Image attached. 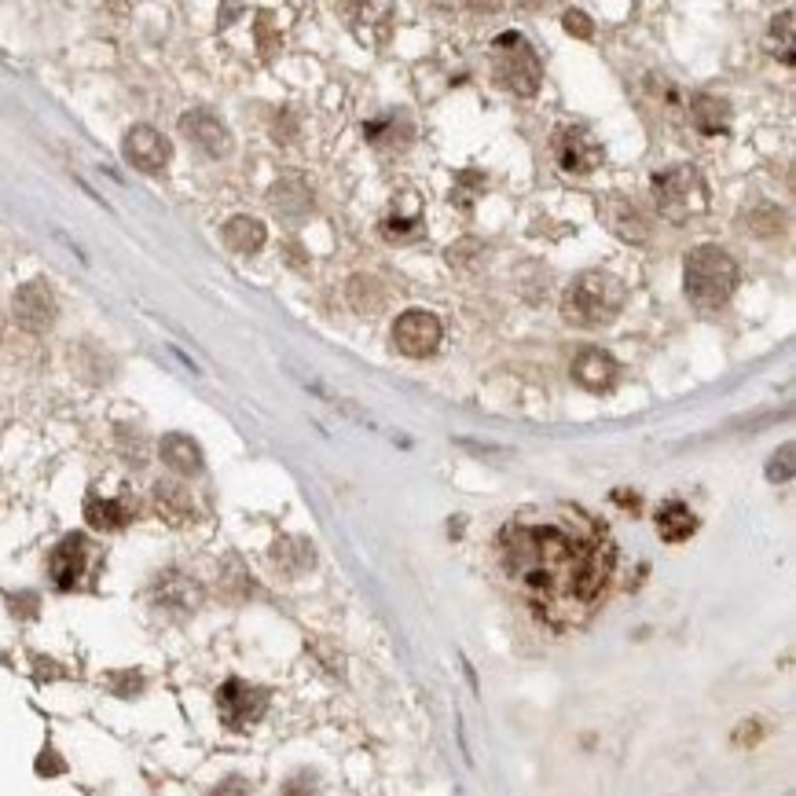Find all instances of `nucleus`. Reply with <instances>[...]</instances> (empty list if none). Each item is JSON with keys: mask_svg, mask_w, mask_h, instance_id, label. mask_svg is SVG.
Returning a JSON list of instances; mask_svg holds the SVG:
<instances>
[{"mask_svg": "<svg viewBox=\"0 0 796 796\" xmlns=\"http://www.w3.org/2000/svg\"><path fill=\"white\" fill-rule=\"evenodd\" d=\"M503 573L554 624L580 620L595 606L613 573L606 529L573 510L569 521H510L499 532Z\"/></svg>", "mask_w": 796, "mask_h": 796, "instance_id": "f257e3e1", "label": "nucleus"}, {"mask_svg": "<svg viewBox=\"0 0 796 796\" xmlns=\"http://www.w3.org/2000/svg\"><path fill=\"white\" fill-rule=\"evenodd\" d=\"M683 283H686V298L694 301L697 309H719V305H727L734 287H738V265H734V257L723 250V246H697L690 250L686 257V268H683Z\"/></svg>", "mask_w": 796, "mask_h": 796, "instance_id": "f03ea898", "label": "nucleus"}, {"mask_svg": "<svg viewBox=\"0 0 796 796\" xmlns=\"http://www.w3.org/2000/svg\"><path fill=\"white\" fill-rule=\"evenodd\" d=\"M624 301H628V290H624V283L617 276L584 272L562 294V316L569 323H576V327H602V323L617 320Z\"/></svg>", "mask_w": 796, "mask_h": 796, "instance_id": "7ed1b4c3", "label": "nucleus"}, {"mask_svg": "<svg viewBox=\"0 0 796 796\" xmlns=\"http://www.w3.org/2000/svg\"><path fill=\"white\" fill-rule=\"evenodd\" d=\"M653 199L664 221L686 224L708 210V188L694 166H672L653 177Z\"/></svg>", "mask_w": 796, "mask_h": 796, "instance_id": "20e7f679", "label": "nucleus"}, {"mask_svg": "<svg viewBox=\"0 0 796 796\" xmlns=\"http://www.w3.org/2000/svg\"><path fill=\"white\" fill-rule=\"evenodd\" d=\"M492 74L503 89L518 92V96H536L543 81L540 56L518 30H507L492 41Z\"/></svg>", "mask_w": 796, "mask_h": 796, "instance_id": "39448f33", "label": "nucleus"}, {"mask_svg": "<svg viewBox=\"0 0 796 796\" xmlns=\"http://www.w3.org/2000/svg\"><path fill=\"white\" fill-rule=\"evenodd\" d=\"M393 345H397V353L411 356V360L437 353V345H441V320L426 309H408L393 323Z\"/></svg>", "mask_w": 796, "mask_h": 796, "instance_id": "423d86ee", "label": "nucleus"}, {"mask_svg": "<svg viewBox=\"0 0 796 796\" xmlns=\"http://www.w3.org/2000/svg\"><path fill=\"white\" fill-rule=\"evenodd\" d=\"M268 708V694L261 686H250L243 679H228V683L217 690V712L232 730H243L250 723L265 716Z\"/></svg>", "mask_w": 796, "mask_h": 796, "instance_id": "0eeeda50", "label": "nucleus"}, {"mask_svg": "<svg viewBox=\"0 0 796 796\" xmlns=\"http://www.w3.org/2000/svg\"><path fill=\"white\" fill-rule=\"evenodd\" d=\"M12 316L30 334H41L56 323V294H52V287H48L45 279H30V283H23V287L15 290Z\"/></svg>", "mask_w": 796, "mask_h": 796, "instance_id": "6e6552de", "label": "nucleus"}, {"mask_svg": "<svg viewBox=\"0 0 796 796\" xmlns=\"http://www.w3.org/2000/svg\"><path fill=\"white\" fill-rule=\"evenodd\" d=\"M122 155L129 166H136L140 173H162L169 166V158H173V147L169 140L158 129L151 125H133L129 133H125V144H122Z\"/></svg>", "mask_w": 796, "mask_h": 796, "instance_id": "1a4fd4ad", "label": "nucleus"}, {"mask_svg": "<svg viewBox=\"0 0 796 796\" xmlns=\"http://www.w3.org/2000/svg\"><path fill=\"white\" fill-rule=\"evenodd\" d=\"M554 158H558V166L565 173H595L602 166V144L587 129L569 125V129H558V136H554Z\"/></svg>", "mask_w": 796, "mask_h": 796, "instance_id": "9d476101", "label": "nucleus"}, {"mask_svg": "<svg viewBox=\"0 0 796 796\" xmlns=\"http://www.w3.org/2000/svg\"><path fill=\"white\" fill-rule=\"evenodd\" d=\"M85 565H89V543H85L81 532H70V536L59 540V547L48 558V576H52V584L59 591H74L81 584V576H85Z\"/></svg>", "mask_w": 796, "mask_h": 796, "instance_id": "9b49d317", "label": "nucleus"}, {"mask_svg": "<svg viewBox=\"0 0 796 796\" xmlns=\"http://www.w3.org/2000/svg\"><path fill=\"white\" fill-rule=\"evenodd\" d=\"M180 133L188 136L191 144L206 151L210 158H224L232 151V133H228V125L210 111H188L180 118Z\"/></svg>", "mask_w": 796, "mask_h": 796, "instance_id": "f8f14e48", "label": "nucleus"}, {"mask_svg": "<svg viewBox=\"0 0 796 796\" xmlns=\"http://www.w3.org/2000/svg\"><path fill=\"white\" fill-rule=\"evenodd\" d=\"M573 382L576 386L591 389V393H602V389H609L613 382H617V360L591 345V349H584V353H576Z\"/></svg>", "mask_w": 796, "mask_h": 796, "instance_id": "ddd939ff", "label": "nucleus"}, {"mask_svg": "<svg viewBox=\"0 0 796 796\" xmlns=\"http://www.w3.org/2000/svg\"><path fill=\"white\" fill-rule=\"evenodd\" d=\"M158 455L162 463L180 477H195L202 474V448L191 441L188 433H166L162 444H158Z\"/></svg>", "mask_w": 796, "mask_h": 796, "instance_id": "4468645a", "label": "nucleus"}, {"mask_svg": "<svg viewBox=\"0 0 796 796\" xmlns=\"http://www.w3.org/2000/svg\"><path fill=\"white\" fill-rule=\"evenodd\" d=\"M606 217H609V228L624 239V243H646L650 239V217L628 199H613L606 206Z\"/></svg>", "mask_w": 796, "mask_h": 796, "instance_id": "2eb2a0df", "label": "nucleus"}, {"mask_svg": "<svg viewBox=\"0 0 796 796\" xmlns=\"http://www.w3.org/2000/svg\"><path fill=\"white\" fill-rule=\"evenodd\" d=\"M690 122H694V129L701 136H723L730 129V107H727V100H719V96H708V92L694 96V103H690Z\"/></svg>", "mask_w": 796, "mask_h": 796, "instance_id": "dca6fc26", "label": "nucleus"}, {"mask_svg": "<svg viewBox=\"0 0 796 796\" xmlns=\"http://www.w3.org/2000/svg\"><path fill=\"white\" fill-rule=\"evenodd\" d=\"M657 532H661L664 543H683V540H690V536L697 532L694 510L686 507V503H679V499L664 503V507L657 510Z\"/></svg>", "mask_w": 796, "mask_h": 796, "instance_id": "f3484780", "label": "nucleus"}, {"mask_svg": "<svg viewBox=\"0 0 796 796\" xmlns=\"http://www.w3.org/2000/svg\"><path fill=\"white\" fill-rule=\"evenodd\" d=\"M129 518H133V510L125 507L122 499H103V496L85 499V521L96 532H118L129 525Z\"/></svg>", "mask_w": 796, "mask_h": 796, "instance_id": "a211bd4d", "label": "nucleus"}, {"mask_svg": "<svg viewBox=\"0 0 796 796\" xmlns=\"http://www.w3.org/2000/svg\"><path fill=\"white\" fill-rule=\"evenodd\" d=\"M265 239L268 232L257 217H232V221L224 224V246L232 254H257L265 246Z\"/></svg>", "mask_w": 796, "mask_h": 796, "instance_id": "6ab92c4d", "label": "nucleus"}, {"mask_svg": "<svg viewBox=\"0 0 796 796\" xmlns=\"http://www.w3.org/2000/svg\"><path fill=\"white\" fill-rule=\"evenodd\" d=\"M268 202H272V210L283 213V217H301V213L312 210V195L301 180H279V184H272Z\"/></svg>", "mask_w": 796, "mask_h": 796, "instance_id": "aec40b11", "label": "nucleus"}, {"mask_svg": "<svg viewBox=\"0 0 796 796\" xmlns=\"http://www.w3.org/2000/svg\"><path fill=\"white\" fill-rule=\"evenodd\" d=\"M155 499H158V510L166 514L169 521H180L191 514V499L188 492L180 485H169V481H158L155 485Z\"/></svg>", "mask_w": 796, "mask_h": 796, "instance_id": "412c9836", "label": "nucleus"}, {"mask_svg": "<svg viewBox=\"0 0 796 796\" xmlns=\"http://www.w3.org/2000/svg\"><path fill=\"white\" fill-rule=\"evenodd\" d=\"M349 298H353V305L360 312H375L378 305L386 301V294H382V287H378V279L356 276L353 283H349Z\"/></svg>", "mask_w": 796, "mask_h": 796, "instance_id": "4be33fe9", "label": "nucleus"}, {"mask_svg": "<svg viewBox=\"0 0 796 796\" xmlns=\"http://www.w3.org/2000/svg\"><path fill=\"white\" fill-rule=\"evenodd\" d=\"M771 37L774 56H782L785 67H793V12H782V19H774Z\"/></svg>", "mask_w": 796, "mask_h": 796, "instance_id": "5701e85b", "label": "nucleus"}, {"mask_svg": "<svg viewBox=\"0 0 796 796\" xmlns=\"http://www.w3.org/2000/svg\"><path fill=\"white\" fill-rule=\"evenodd\" d=\"M767 477H771V481H789V477H793V444H785L782 452L771 455Z\"/></svg>", "mask_w": 796, "mask_h": 796, "instance_id": "b1692460", "label": "nucleus"}, {"mask_svg": "<svg viewBox=\"0 0 796 796\" xmlns=\"http://www.w3.org/2000/svg\"><path fill=\"white\" fill-rule=\"evenodd\" d=\"M37 774H41V778H52V774H63L67 771V763H63V756H59L56 749H52V745H45V749H41V756H37Z\"/></svg>", "mask_w": 796, "mask_h": 796, "instance_id": "393cba45", "label": "nucleus"}, {"mask_svg": "<svg viewBox=\"0 0 796 796\" xmlns=\"http://www.w3.org/2000/svg\"><path fill=\"white\" fill-rule=\"evenodd\" d=\"M565 30H569L573 37H584V41H587V37L595 34V23L587 19V12L573 8V12H565Z\"/></svg>", "mask_w": 796, "mask_h": 796, "instance_id": "a878e982", "label": "nucleus"}, {"mask_svg": "<svg viewBox=\"0 0 796 796\" xmlns=\"http://www.w3.org/2000/svg\"><path fill=\"white\" fill-rule=\"evenodd\" d=\"M477 239H463V243H455V246H448V261H452V265H470V261H474L477 254H470V250H477Z\"/></svg>", "mask_w": 796, "mask_h": 796, "instance_id": "bb28decb", "label": "nucleus"}, {"mask_svg": "<svg viewBox=\"0 0 796 796\" xmlns=\"http://www.w3.org/2000/svg\"><path fill=\"white\" fill-rule=\"evenodd\" d=\"M114 690H118L122 697H133V694H140V690H144V679H140V675H133V672H125V675H118V679H114Z\"/></svg>", "mask_w": 796, "mask_h": 796, "instance_id": "cd10ccee", "label": "nucleus"}, {"mask_svg": "<svg viewBox=\"0 0 796 796\" xmlns=\"http://www.w3.org/2000/svg\"><path fill=\"white\" fill-rule=\"evenodd\" d=\"M210 796H250V789H246L243 778H224Z\"/></svg>", "mask_w": 796, "mask_h": 796, "instance_id": "c85d7f7f", "label": "nucleus"}, {"mask_svg": "<svg viewBox=\"0 0 796 796\" xmlns=\"http://www.w3.org/2000/svg\"><path fill=\"white\" fill-rule=\"evenodd\" d=\"M12 602H19V606H15L19 617H34L37 613V595H19V598H12Z\"/></svg>", "mask_w": 796, "mask_h": 796, "instance_id": "c756f323", "label": "nucleus"}]
</instances>
